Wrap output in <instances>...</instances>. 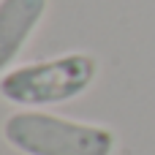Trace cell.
<instances>
[{
  "label": "cell",
  "instance_id": "1",
  "mask_svg": "<svg viewBox=\"0 0 155 155\" xmlns=\"http://www.w3.org/2000/svg\"><path fill=\"white\" fill-rule=\"evenodd\" d=\"M93 52L74 49L49 60L19 63L0 76V98L16 109H49L82 98L98 79Z\"/></svg>",
  "mask_w": 155,
  "mask_h": 155
},
{
  "label": "cell",
  "instance_id": "2",
  "mask_svg": "<svg viewBox=\"0 0 155 155\" xmlns=\"http://www.w3.org/2000/svg\"><path fill=\"white\" fill-rule=\"evenodd\" d=\"M3 142L22 155H114L117 131L46 109H16L0 125Z\"/></svg>",
  "mask_w": 155,
  "mask_h": 155
},
{
  "label": "cell",
  "instance_id": "3",
  "mask_svg": "<svg viewBox=\"0 0 155 155\" xmlns=\"http://www.w3.org/2000/svg\"><path fill=\"white\" fill-rule=\"evenodd\" d=\"M46 11L49 0H0V76L16 65Z\"/></svg>",
  "mask_w": 155,
  "mask_h": 155
}]
</instances>
